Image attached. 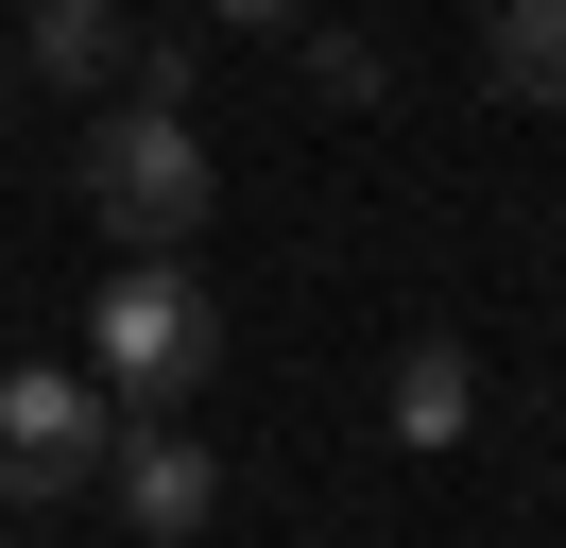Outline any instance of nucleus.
<instances>
[{"label": "nucleus", "instance_id": "20e7f679", "mask_svg": "<svg viewBox=\"0 0 566 548\" xmlns=\"http://www.w3.org/2000/svg\"><path fill=\"white\" fill-rule=\"evenodd\" d=\"M120 514H138V531L155 548H189V531H207V514H223V463H207V445H189V429H120Z\"/></svg>", "mask_w": 566, "mask_h": 548}, {"label": "nucleus", "instance_id": "423d86ee", "mask_svg": "<svg viewBox=\"0 0 566 548\" xmlns=\"http://www.w3.org/2000/svg\"><path fill=\"white\" fill-rule=\"evenodd\" d=\"M481 429V360H463V342H412V360H395V445H463Z\"/></svg>", "mask_w": 566, "mask_h": 548}, {"label": "nucleus", "instance_id": "f257e3e1", "mask_svg": "<svg viewBox=\"0 0 566 548\" xmlns=\"http://www.w3.org/2000/svg\"><path fill=\"white\" fill-rule=\"evenodd\" d=\"M207 377H223V308H207V274H189V257L104 274V308H86V394H104L120 429H172Z\"/></svg>", "mask_w": 566, "mask_h": 548}, {"label": "nucleus", "instance_id": "0eeeda50", "mask_svg": "<svg viewBox=\"0 0 566 548\" xmlns=\"http://www.w3.org/2000/svg\"><path fill=\"white\" fill-rule=\"evenodd\" d=\"M481 68L515 103H566V0H497V18H481Z\"/></svg>", "mask_w": 566, "mask_h": 548}, {"label": "nucleus", "instance_id": "7ed1b4c3", "mask_svg": "<svg viewBox=\"0 0 566 548\" xmlns=\"http://www.w3.org/2000/svg\"><path fill=\"white\" fill-rule=\"evenodd\" d=\"M104 463H120V411L86 394L70 360H18V377H0V497H18V514L86 497Z\"/></svg>", "mask_w": 566, "mask_h": 548}, {"label": "nucleus", "instance_id": "39448f33", "mask_svg": "<svg viewBox=\"0 0 566 548\" xmlns=\"http://www.w3.org/2000/svg\"><path fill=\"white\" fill-rule=\"evenodd\" d=\"M138 52H155V34L120 18V0H52V18H35V68H52V86H138Z\"/></svg>", "mask_w": 566, "mask_h": 548}, {"label": "nucleus", "instance_id": "f03ea898", "mask_svg": "<svg viewBox=\"0 0 566 548\" xmlns=\"http://www.w3.org/2000/svg\"><path fill=\"white\" fill-rule=\"evenodd\" d=\"M223 205V155L189 137V103H120L104 137H86V223L138 240V257H189V223Z\"/></svg>", "mask_w": 566, "mask_h": 548}]
</instances>
